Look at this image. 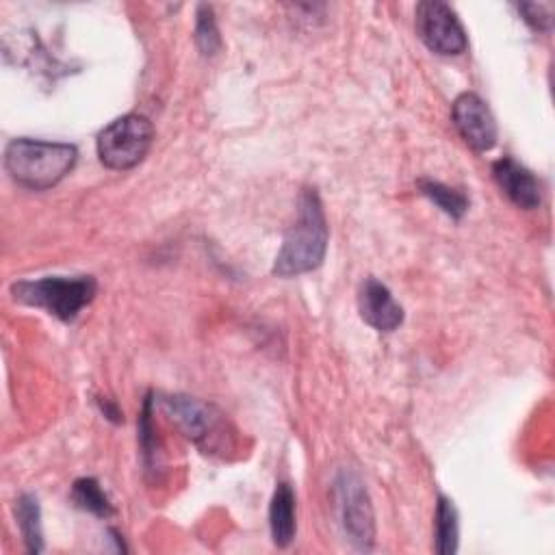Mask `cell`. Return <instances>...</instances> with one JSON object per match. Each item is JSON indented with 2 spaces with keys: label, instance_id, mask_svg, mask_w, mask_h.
I'll use <instances>...</instances> for the list:
<instances>
[{
  "label": "cell",
  "instance_id": "1",
  "mask_svg": "<svg viewBox=\"0 0 555 555\" xmlns=\"http://www.w3.org/2000/svg\"><path fill=\"white\" fill-rule=\"evenodd\" d=\"M327 221L317 189L306 186L299 193L297 219L284 234L282 247L273 260L271 273L293 278L321 267L327 251Z\"/></svg>",
  "mask_w": 555,
  "mask_h": 555
},
{
  "label": "cell",
  "instance_id": "2",
  "mask_svg": "<svg viewBox=\"0 0 555 555\" xmlns=\"http://www.w3.org/2000/svg\"><path fill=\"white\" fill-rule=\"evenodd\" d=\"M78 150L69 143L20 137L4 150V169L24 189L43 191L59 184L76 165Z\"/></svg>",
  "mask_w": 555,
  "mask_h": 555
},
{
  "label": "cell",
  "instance_id": "3",
  "mask_svg": "<svg viewBox=\"0 0 555 555\" xmlns=\"http://www.w3.org/2000/svg\"><path fill=\"white\" fill-rule=\"evenodd\" d=\"M95 291L98 282L93 275H54L41 280H22L11 286L15 301L41 308L63 323H72L78 312L93 301Z\"/></svg>",
  "mask_w": 555,
  "mask_h": 555
},
{
  "label": "cell",
  "instance_id": "4",
  "mask_svg": "<svg viewBox=\"0 0 555 555\" xmlns=\"http://www.w3.org/2000/svg\"><path fill=\"white\" fill-rule=\"evenodd\" d=\"M154 141V126L145 115L128 113L113 119L100 130L95 147L100 163L115 171H126L139 165Z\"/></svg>",
  "mask_w": 555,
  "mask_h": 555
},
{
  "label": "cell",
  "instance_id": "5",
  "mask_svg": "<svg viewBox=\"0 0 555 555\" xmlns=\"http://www.w3.org/2000/svg\"><path fill=\"white\" fill-rule=\"evenodd\" d=\"M160 405L184 436L206 453L221 451L228 444L232 434L228 431V421L215 405L184 395L160 397Z\"/></svg>",
  "mask_w": 555,
  "mask_h": 555
},
{
  "label": "cell",
  "instance_id": "6",
  "mask_svg": "<svg viewBox=\"0 0 555 555\" xmlns=\"http://www.w3.org/2000/svg\"><path fill=\"white\" fill-rule=\"evenodd\" d=\"M338 514L349 542L360 551H371L375 542V516L369 492L356 473L343 470L336 479Z\"/></svg>",
  "mask_w": 555,
  "mask_h": 555
},
{
  "label": "cell",
  "instance_id": "7",
  "mask_svg": "<svg viewBox=\"0 0 555 555\" xmlns=\"http://www.w3.org/2000/svg\"><path fill=\"white\" fill-rule=\"evenodd\" d=\"M414 26L421 41L436 54L457 56L466 52L468 39L455 11L438 0H425L416 4Z\"/></svg>",
  "mask_w": 555,
  "mask_h": 555
},
{
  "label": "cell",
  "instance_id": "8",
  "mask_svg": "<svg viewBox=\"0 0 555 555\" xmlns=\"http://www.w3.org/2000/svg\"><path fill=\"white\" fill-rule=\"evenodd\" d=\"M451 119L464 143L475 152H488L496 145V121L477 93H460L451 104Z\"/></svg>",
  "mask_w": 555,
  "mask_h": 555
},
{
  "label": "cell",
  "instance_id": "9",
  "mask_svg": "<svg viewBox=\"0 0 555 555\" xmlns=\"http://www.w3.org/2000/svg\"><path fill=\"white\" fill-rule=\"evenodd\" d=\"M358 310L364 323L377 332H395L403 323V308L395 301L388 286L366 278L358 291Z\"/></svg>",
  "mask_w": 555,
  "mask_h": 555
},
{
  "label": "cell",
  "instance_id": "10",
  "mask_svg": "<svg viewBox=\"0 0 555 555\" xmlns=\"http://www.w3.org/2000/svg\"><path fill=\"white\" fill-rule=\"evenodd\" d=\"M492 176H494V182L499 184V189L518 208L533 210L540 206L542 193H540L538 178L525 165L514 160L512 156H503V158L494 160Z\"/></svg>",
  "mask_w": 555,
  "mask_h": 555
},
{
  "label": "cell",
  "instance_id": "11",
  "mask_svg": "<svg viewBox=\"0 0 555 555\" xmlns=\"http://www.w3.org/2000/svg\"><path fill=\"white\" fill-rule=\"evenodd\" d=\"M269 529L273 544L286 548L295 538V492L286 481H280L269 503Z\"/></svg>",
  "mask_w": 555,
  "mask_h": 555
},
{
  "label": "cell",
  "instance_id": "12",
  "mask_svg": "<svg viewBox=\"0 0 555 555\" xmlns=\"http://www.w3.org/2000/svg\"><path fill=\"white\" fill-rule=\"evenodd\" d=\"M15 518L22 533V540L28 553L43 551V531H41V509L35 494H22L15 501Z\"/></svg>",
  "mask_w": 555,
  "mask_h": 555
},
{
  "label": "cell",
  "instance_id": "13",
  "mask_svg": "<svg viewBox=\"0 0 555 555\" xmlns=\"http://www.w3.org/2000/svg\"><path fill=\"white\" fill-rule=\"evenodd\" d=\"M434 518V551L440 555H453L457 551L460 527L453 501H449L444 494H438Z\"/></svg>",
  "mask_w": 555,
  "mask_h": 555
},
{
  "label": "cell",
  "instance_id": "14",
  "mask_svg": "<svg viewBox=\"0 0 555 555\" xmlns=\"http://www.w3.org/2000/svg\"><path fill=\"white\" fill-rule=\"evenodd\" d=\"M418 189L427 199H431L451 219H462L464 212L468 210V197L453 186H447L438 180L423 178V180H418Z\"/></svg>",
  "mask_w": 555,
  "mask_h": 555
},
{
  "label": "cell",
  "instance_id": "15",
  "mask_svg": "<svg viewBox=\"0 0 555 555\" xmlns=\"http://www.w3.org/2000/svg\"><path fill=\"white\" fill-rule=\"evenodd\" d=\"M72 501L80 507L87 509L100 518H108L115 509L106 492L102 490L100 481L93 477H80L72 486Z\"/></svg>",
  "mask_w": 555,
  "mask_h": 555
},
{
  "label": "cell",
  "instance_id": "16",
  "mask_svg": "<svg viewBox=\"0 0 555 555\" xmlns=\"http://www.w3.org/2000/svg\"><path fill=\"white\" fill-rule=\"evenodd\" d=\"M195 43L204 56H212L221 48L215 13L208 4H199L195 11Z\"/></svg>",
  "mask_w": 555,
  "mask_h": 555
},
{
  "label": "cell",
  "instance_id": "17",
  "mask_svg": "<svg viewBox=\"0 0 555 555\" xmlns=\"http://www.w3.org/2000/svg\"><path fill=\"white\" fill-rule=\"evenodd\" d=\"M518 11L522 13V20L533 30H551V26H553V4L525 2V4H518Z\"/></svg>",
  "mask_w": 555,
  "mask_h": 555
},
{
  "label": "cell",
  "instance_id": "18",
  "mask_svg": "<svg viewBox=\"0 0 555 555\" xmlns=\"http://www.w3.org/2000/svg\"><path fill=\"white\" fill-rule=\"evenodd\" d=\"M98 403H100V410L104 412L106 418H111V421H115V423H119V421L124 418L121 412H119V408H117L111 399H98Z\"/></svg>",
  "mask_w": 555,
  "mask_h": 555
}]
</instances>
